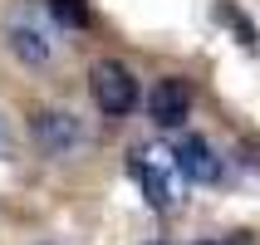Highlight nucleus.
I'll use <instances>...</instances> for the list:
<instances>
[{"label": "nucleus", "instance_id": "nucleus-1", "mask_svg": "<svg viewBox=\"0 0 260 245\" xmlns=\"http://www.w3.org/2000/svg\"><path fill=\"white\" fill-rule=\"evenodd\" d=\"M5 44H10V54L29 69H40L54 59V29H49V10H44V0H20L10 15H5Z\"/></svg>", "mask_w": 260, "mask_h": 245}, {"label": "nucleus", "instance_id": "nucleus-2", "mask_svg": "<svg viewBox=\"0 0 260 245\" xmlns=\"http://www.w3.org/2000/svg\"><path fill=\"white\" fill-rule=\"evenodd\" d=\"M29 132H35V147H40L44 157H54V162L84 157L88 143H93L88 123L79 113H69V108H40V113L29 118Z\"/></svg>", "mask_w": 260, "mask_h": 245}, {"label": "nucleus", "instance_id": "nucleus-3", "mask_svg": "<svg viewBox=\"0 0 260 245\" xmlns=\"http://www.w3.org/2000/svg\"><path fill=\"white\" fill-rule=\"evenodd\" d=\"M88 88H93V103H99L108 118L133 113V103H138V79H133L118 59H99L93 74H88Z\"/></svg>", "mask_w": 260, "mask_h": 245}, {"label": "nucleus", "instance_id": "nucleus-4", "mask_svg": "<svg viewBox=\"0 0 260 245\" xmlns=\"http://www.w3.org/2000/svg\"><path fill=\"white\" fill-rule=\"evenodd\" d=\"M172 172H177V157H172V152H162V147L133 157V177H138L143 196H147L152 206H162V211L172 206Z\"/></svg>", "mask_w": 260, "mask_h": 245}, {"label": "nucleus", "instance_id": "nucleus-5", "mask_svg": "<svg viewBox=\"0 0 260 245\" xmlns=\"http://www.w3.org/2000/svg\"><path fill=\"white\" fill-rule=\"evenodd\" d=\"M172 157H177V172L187 177V182H197V187L221 182V157H216V147L206 143V137H182Z\"/></svg>", "mask_w": 260, "mask_h": 245}, {"label": "nucleus", "instance_id": "nucleus-6", "mask_svg": "<svg viewBox=\"0 0 260 245\" xmlns=\"http://www.w3.org/2000/svg\"><path fill=\"white\" fill-rule=\"evenodd\" d=\"M187 113H191V88L182 79H157L152 93H147V118L157 128H177Z\"/></svg>", "mask_w": 260, "mask_h": 245}, {"label": "nucleus", "instance_id": "nucleus-7", "mask_svg": "<svg viewBox=\"0 0 260 245\" xmlns=\"http://www.w3.org/2000/svg\"><path fill=\"white\" fill-rule=\"evenodd\" d=\"M49 20H59L64 29H84L88 25V0H44Z\"/></svg>", "mask_w": 260, "mask_h": 245}, {"label": "nucleus", "instance_id": "nucleus-8", "mask_svg": "<svg viewBox=\"0 0 260 245\" xmlns=\"http://www.w3.org/2000/svg\"><path fill=\"white\" fill-rule=\"evenodd\" d=\"M157 245H162V240H157Z\"/></svg>", "mask_w": 260, "mask_h": 245}]
</instances>
